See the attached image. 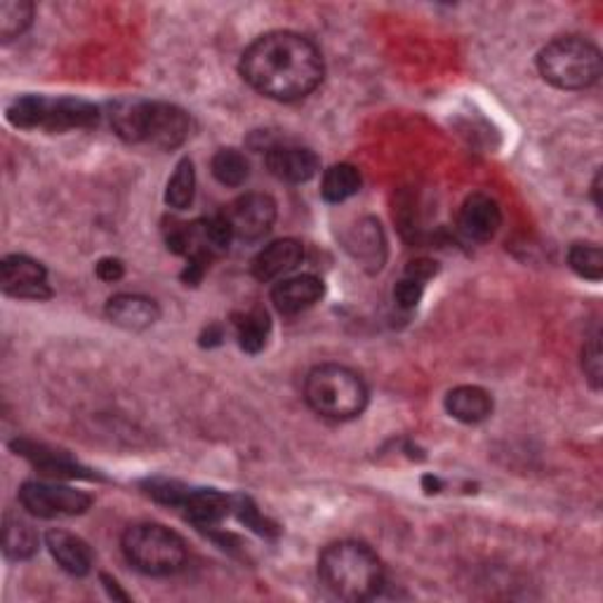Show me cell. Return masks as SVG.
Returning a JSON list of instances; mask_svg holds the SVG:
<instances>
[{
	"instance_id": "52a82bcc",
	"label": "cell",
	"mask_w": 603,
	"mask_h": 603,
	"mask_svg": "<svg viewBox=\"0 0 603 603\" xmlns=\"http://www.w3.org/2000/svg\"><path fill=\"white\" fill-rule=\"evenodd\" d=\"M120 547L132 569L154 577L182 571L189 558L187 542L160 524L130 526L120 540Z\"/></svg>"
},
{
	"instance_id": "3957f363",
	"label": "cell",
	"mask_w": 603,
	"mask_h": 603,
	"mask_svg": "<svg viewBox=\"0 0 603 603\" xmlns=\"http://www.w3.org/2000/svg\"><path fill=\"white\" fill-rule=\"evenodd\" d=\"M113 132L130 145L177 149L187 142L191 120L185 109L149 99H118L111 105Z\"/></svg>"
},
{
	"instance_id": "f1b7e54d",
	"label": "cell",
	"mask_w": 603,
	"mask_h": 603,
	"mask_svg": "<svg viewBox=\"0 0 603 603\" xmlns=\"http://www.w3.org/2000/svg\"><path fill=\"white\" fill-rule=\"evenodd\" d=\"M425 286H427L425 280H419V278H415V276L404 274V278H401L398 284H396V288H394V302H396V307L406 309V312L415 309V307L419 305L422 295H425Z\"/></svg>"
},
{
	"instance_id": "8992f818",
	"label": "cell",
	"mask_w": 603,
	"mask_h": 603,
	"mask_svg": "<svg viewBox=\"0 0 603 603\" xmlns=\"http://www.w3.org/2000/svg\"><path fill=\"white\" fill-rule=\"evenodd\" d=\"M10 123L19 130H86L95 128L99 120V109L86 99L76 97H43L24 95L17 97L6 109Z\"/></svg>"
},
{
	"instance_id": "cb8c5ba5",
	"label": "cell",
	"mask_w": 603,
	"mask_h": 603,
	"mask_svg": "<svg viewBox=\"0 0 603 603\" xmlns=\"http://www.w3.org/2000/svg\"><path fill=\"white\" fill-rule=\"evenodd\" d=\"M196 196V170H194V160L182 158L177 164L168 189H166V204L175 210H187L194 204Z\"/></svg>"
},
{
	"instance_id": "7a4b0ae2",
	"label": "cell",
	"mask_w": 603,
	"mask_h": 603,
	"mask_svg": "<svg viewBox=\"0 0 603 603\" xmlns=\"http://www.w3.org/2000/svg\"><path fill=\"white\" fill-rule=\"evenodd\" d=\"M318 580L342 601H368L385 587V566L364 542L339 540L320 552Z\"/></svg>"
},
{
	"instance_id": "e0dca14e",
	"label": "cell",
	"mask_w": 603,
	"mask_h": 603,
	"mask_svg": "<svg viewBox=\"0 0 603 603\" xmlns=\"http://www.w3.org/2000/svg\"><path fill=\"white\" fill-rule=\"evenodd\" d=\"M46 545L57 561V566L67 571L69 575L83 577L92 571L95 556L88 542L83 537H78L69 531H50L46 535Z\"/></svg>"
},
{
	"instance_id": "ac0fdd59",
	"label": "cell",
	"mask_w": 603,
	"mask_h": 603,
	"mask_svg": "<svg viewBox=\"0 0 603 603\" xmlns=\"http://www.w3.org/2000/svg\"><path fill=\"white\" fill-rule=\"evenodd\" d=\"M12 448L17 451V455L31 459L40 472L55 481H59V478H92V474H86V469H80L78 462H73L67 453L50 451L46 446L31 444V441H14Z\"/></svg>"
},
{
	"instance_id": "4dcf8cb0",
	"label": "cell",
	"mask_w": 603,
	"mask_h": 603,
	"mask_svg": "<svg viewBox=\"0 0 603 603\" xmlns=\"http://www.w3.org/2000/svg\"><path fill=\"white\" fill-rule=\"evenodd\" d=\"M95 274L99 280H105V284H116V280L123 278L126 267L118 257H102L95 267Z\"/></svg>"
},
{
	"instance_id": "d6a6232c",
	"label": "cell",
	"mask_w": 603,
	"mask_h": 603,
	"mask_svg": "<svg viewBox=\"0 0 603 603\" xmlns=\"http://www.w3.org/2000/svg\"><path fill=\"white\" fill-rule=\"evenodd\" d=\"M422 486L427 488V493H438L441 481L436 476H425V478H422Z\"/></svg>"
},
{
	"instance_id": "83f0119b",
	"label": "cell",
	"mask_w": 603,
	"mask_h": 603,
	"mask_svg": "<svg viewBox=\"0 0 603 603\" xmlns=\"http://www.w3.org/2000/svg\"><path fill=\"white\" fill-rule=\"evenodd\" d=\"M231 514H236V518L240 521V524H246L248 528H253L259 535H265V537H276L278 535V526L271 524L267 516L259 514V510L255 507V502L250 497L234 495Z\"/></svg>"
},
{
	"instance_id": "9c48e42d",
	"label": "cell",
	"mask_w": 603,
	"mask_h": 603,
	"mask_svg": "<svg viewBox=\"0 0 603 603\" xmlns=\"http://www.w3.org/2000/svg\"><path fill=\"white\" fill-rule=\"evenodd\" d=\"M276 200L269 194H246L236 198L225 217L234 238L259 240L265 238L276 223Z\"/></svg>"
},
{
	"instance_id": "6da1fadb",
	"label": "cell",
	"mask_w": 603,
	"mask_h": 603,
	"mask_svg": "<svg viewBox=\"0 0 603 603\" xmlns=\"http://www.w3.org/2000/svg\"><path fill=\"white\" fill-rule=\"evenodd\" d=\"M320 50L307 36L271 31L259 36L240 55V76L246 83L276 102H297L309 97L324 80Z\"/></svg>"
},
{
	"instance_id": "836d02e7",
	"label": "cell",
	"mask_w": 603,
	"mask_h": 603,
	"mask_svg": "<svg viewBox=\"0 0 603 603\" xmlns=\"http://www.w3.org/2000/svg\"><path fill=\"white\" fill-rule=\"evenodd\" d=\"M592 194H594V206H596V210H599V208H601V198H599V194H601V172H596V177H594Z\"/></svg>"
},
{
	"instance_id": "1f68e13d",
	"label": "cell",
	"mask_w": 603,
	"mask_h": 603,
	"mask_svg": "<svg viewBox=\"0 0 603 603\" xmlns=\"http://www.w3.org/2000/svg\"><path fill=\"white\" fill-rule=\"evenodd\" d=\"M102 580L107 582V590H109V594H111V596H116V599H123V601L128 599V594H126V592H120V590L116 587V580H111V577H107V575H102Z\"/></svg>"
},
{
	"instance_id": "7402d4cb",
	"label": "cell",
	"mask_w": 603,
	"mask_h": 603,
	"mask_svg": "<svg viewBox=\"0 0 603 603\" xmlns=\"http://www.w3.org/2000/svg\"><path fill=\"white\" fill-rule=\"evenodd\" d=\"M360 191V172L352 164H335L324 172L320 196L328 204H345L347 198Z\"/></svg>"
},
{
	"instance_id": "ffe728a7",
	"label": "cell",
	"mask_w": 603,
	"mask_h": 603,
	"mask_svg": "<svg viewBox=\"0 0 603 603\" xmlns=\"http://www.w3.org/2000/svg\"><path fill=\"white\" fill-rule=\"evenodd\" d=\"M38 552V533L22 516L3 518V554L10 561H27Z\"/></svg>"
},
{
	"instance_id": "5bb4252c",
	"label": "cell",
	"mask_w": 603,
	"mask_h": 603,
	"mask_svg": "<svg viewBox=\"0 0 603 603\" xmlns=\"http://www.w3.org/2000/svg\"><path fill=\"white\" fill-rule=\"evenodd\" d=\"M324 290H326L324 280L312 274H302V276L278 280L271 290V302L278 314L297 316L302 312L312 309L316 302H320Z\"/></svg>"
},
{
	"instance_id": "4fadbf2b",
	"label": "cell",
	"mask_w": 603,
	"mask_h": 603,
	"mask_svg": "<svg viewBox=\"0 0 603 603\" xmlns=\"http://www.w3.org/2000/svg\"><path fill=\"white\" fill-rule=\"evenodd\" d=\"M302 259H305V246L297 238H280L255 255L250 271L257 280L269 284V280H278L297 269Z\"/></svg>"
},
{
	"instance_id": "ba28073f",
	"label": "cell",
	"mask_w": 603,
	"mask_h": 603,
	"mask_svg": "<svg viewBox=\"0 0 603 603\" xmlns=\"http://www.w3.org/2000/svg\"><path fill=\"white\" fill-rule=\"evenodd\" d=\"M22 507L38 518H65L80 516L92 507V495L76 491L71 486L57 484V481H27L19 488Z\"/></svg>"
},
{
	"instance_id": "8fae6325",
	"label": "cell",
	"mask_w": 603,
	"mask_h": 603,
	"mask_svg": "<svg viewBox=\"0 0 603 603\" xmlns=\"http://www.w3.org/2000/svg\"><path fill=\"white\" fill-rule=\"evenodd\" d=\"M502 225V212L495 200L486 194H472L459 208L457 227L462 236L474 244H488Z\"/></svg>"
},
{
	"instance_id": "d4e9b609",
	"label": "cell",
	"mask_w": 603,
	"mask_h": 603,
	"mask_svg": "<svg viewBox=\"0 0 603 603\" xmlns=\"http://www.w3.org/2000/svg\"><path fill=\"white\" fill-rule=\"evenodd\" d=\"M352 244L356 246V257L360 263L370 265L373 269H379L385 263V238H382V229L375 219H366L358 225Z\"/></svg>"
},
{
	"instance_id": "44dd1931",
	"label": "cell",
	"mask_w": 603,
	"mask_h": 603,
	"mask_svg": "<svg viewBox=\"0 0 603 603\" xmlns=\"http://www.w3.org/2000/svg\"><path fill=\"white\" fill-rule=\"evenodd\" d=\"M236 337L238 345L246 354H259L267 347L269 330H271V320L265 309H250L246 314L236 316Z\"/></svg>"
},
{
	"instance_id": "603a6c76",
	"label": "cell",
	"mask_w": 603,
	"mask_h": 603,
	"mask_svg": "<svg viewBox=\"0 0 603 603\" xmlns=\"http://www.w3.org/2000/svg\"><path fill=\"white\" fill-rule=\"evenodd\" d=\"M210 170L217 182L225 187H240V185H246V179L250 177L248 158L238 149H219L212 156Z\"/></svg>"
},
{
	"instance_id": "2e32d148",
	"label": "cell",
	"mask_w": 603,
	"mask_h": 603,
	"mask_svg": "<svg viewBox=\"0 0 603 603\" xmlns=\"http://www.w3.org/2000/svg\"><path fill=\"white\" fill-rule=\"evenodd\" d=\"M107 318L123 330H147L160 318V309L145 295H116L107 302Z\"/></svg>"
},
{
	"instance_id": "5b68a950",
	"label": "cell",
	"mask_w": 603,
	"mask_h": 603,
	"mask_svg": "<svg viewBox=\"0 0 603 603\" xmlns=\"http://www.w3.org/2000/svg\"><path fill=\"white\" fill-rule=\"evenodd\" d=\"M537 71L558 90H587L601 78V52L582 36H561L540 50Z\"/></svg>"
},
{
	"instance_id": "484cf974",
	"label": "cell",
	"mask_w": 603,
	"mask_h": 603,
	"mask_svg": "<svg viewBox=\"0 0 603 603\" xmlns=\"http://www.w3.org/2000/svg\"><path fill=\"white\" fill-rule=\"evenodd\" d=\"M33 22V6L27 0H6L0 6V40L12 43L14 38L22 36Z\"/></svg>"
},
{
	"instance_id": "9a60e30c",
	"label": "cell",
	"mask_w": 603,
	"mask_h": 603,
	"mask_svg": "<svg viewBox=\"0 0 603 603\" xmlns=\"http://www.w3.org/2000/svg\"><path fill=\"white\" fill-rule=\"evenodd\" d=\"M179 510L185 512V516L191 521V524L200 528H215L219 521H225L231 514L234 497L219 493L215 488L189 486Z\"/></svg>"
},
{
	"instance_id": "d6986e66",
	"label": "cell",
	"mask_w": 603,
	"mask_h": 603,
	"mask_svg": "<svg viewBox=\"0 0 603 603\" xmlns=\"http://www.w3.org/2000/svg\"><path fill=\"white\" fill-rule=\"evenodd\" d=\"M446 411L457 422H465V425H478V422H484L493 415V398L486 389L462 385L448 392Z\"/></svg>"
},
{
	"instance_id": "7c38bea8",
	"label": "cell",
	"mask_w": 603,
	"mask_h": 603,
	"mask_svg": "<svg viewBox=\"0 0 603 603\" xmlns=\"http://www.w3.org/2000/svg\"><path fill=\"white\" fill-rule=\"evenodd\" d=\"M267 168L280 182L302 185L316 177L320 164L318 156L307 147L276 145L267 151Z\"/></svg>"
},
{
	"instance_id": "4316f807",
	"label": "cell",
	"mask_w": 603,
	"mask_h": 603,
	"mask_svg": "<svg viewBox=\"0 0 603 603\" xmlns=\"http://www.w3.org/2000/svg\"><path fill=\"white\" fill-rule=\"evenodd\" d=\"M569 267L585 280H601L603 253L596 244H573L569 250Z\"/></svg>"
},
{
	"instance_id": "30bf717a",
	"label": "cell",
	"mask_w": 603,
	"mask_h": 603,
	"mask_svg": "<svg viewBox=\"0 0 603 603\" xmlns=\"http://www.w3.org/2000/svg\"><path fill=\"white\" fill-rule=\"evenodd\" d=\"M0 288L17 299L52 297L46 267L27 255H8L3 259V265H0Z\"/></svg>"
},
{
	"instance_id": "f546056e",
	"label": "cell",
	"mask_w": 603,
	"mask_h": 603,
	"mask_svg": "<svg viewBox=\"0 0 603 603\" xmlns=\"http://www.w3.org/2000/svg\"><path fill=\"white\" fill-rule=\"evenodd\" d=\"M582 370H585L587 379L592 382V387H601V342L599 335L590 337V342L582 349Z\"/></svg>"
},
{
	"instance_id": "277c9868",
	"label": "cell",
	"mask_w": 603,
	"mask_h": 603,
	"mask_svg": "<svg viewBox=\"0 0 603 603\" xmlns=\"http://www.w3.org/2000/svg\"><path fill=\"white\" fill-rule=\"evenodd\" d=\"M305 398L314 413L335 422L354 419L366 411L368 387L364 377L347 366H316L305 379Z\"/></svg>"
}]
</instances>
